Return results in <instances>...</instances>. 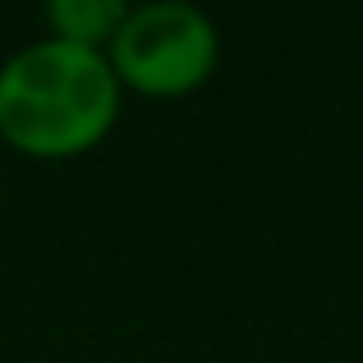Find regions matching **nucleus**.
I'll use <instances>...</instances> for the list:
<instances>
[{
	"label": "nucleus",
	"mask_w": 363,
	"mask_h": 363,
	"mask_svg": "<svg viewBox=\"0 0 363 363\" xmlns=\"http://www.w3.org/2000/svg\"><path fill=\"white\" fill-rule=\"evenodd\" d=\"M124 92L101 51L37 37L0 65V143L28 161L97 152L120 124Z\"/></svg>",
	"instance_id": "1"
},
{
	"label": "nucleus",
	"mask_w": 363,
	"mask_h": 363,
	"mask_svg": "<svg viewBox=\"0 0 363 363\" xmlns=\"http://www.w3.org/2000/svg\"><path fill=\"white\" fill-rule=\"evenodd\" d=\"M124 14H129L124 0H51L46 5V37L106 55Z\"/></svg>",
	"instance_id": "3"
},
{
	"label": "nucleus",
	"mask_w": 363,
	"mask_h": 363,
	"mask_svg": "<svg viewBox=\"0 0 363 363\" xmlns=\"http://www.w3.org/2000/svg\"><path fill=\"white\" fill-rule=\"evenodd\" d=\"M106 65L120 92H138L147 101H175L207 88L221 65V28L212 14L184 0L129 5L116 42L106 46Z\"/></svg>",
	"instance_id": "2"
}]
</instances>
